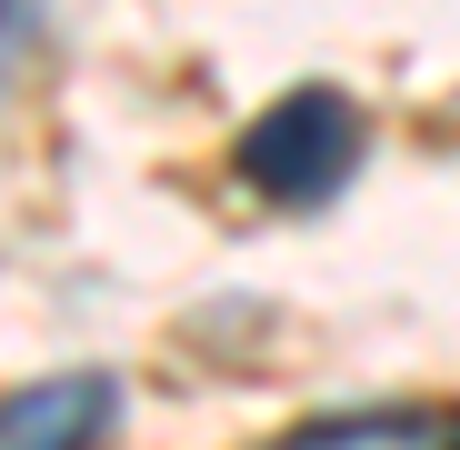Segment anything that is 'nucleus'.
Instances as JSON below:
<instances>
[{
	"label": "nucleus",
	"mask_w": 460,
	"mask_h": 450,
	"mask_svg": "<svg viewBox=\"0 0 460 450\" xmlns=\"http://www.w3.org/2000/svg\"><path fill=\"white\" fill-rule=\"evenodd\" d=\"M370 161V110L341 81H290L241 140H230V171L251 200L270 210H331Z\"/></svg>",
	"instance_id": "1"
},
{
	"label": "nucleus",
	"mask_w": 460,
	"mask_h": 450,
	"mask_svg": "<svg viewBox=\"0 0 460 450\" xmlns=\"http://www.w3.org/2000/svg\"><path fill=\"white\" fill-rule=\"evenodd\" d=\"M130 420L120 370H40L0 391V450H111Z\"/></svg>",
	"instance_id": "2"
},
{
	"label": "nucleus",
	"mask_w": 460,
	"mask_h": 450,
	"mask_svg": "<svg viewBox=\"0 0 460 450\" xmlns=\"http://www.w3.org/2000/svg\"><path fill=\"white\" fill-rule=\"evenodd\" d=\"M50 50V0H0V101H11Z\"/></svg>",
	"instance_id": "3"
},
{
	"label": "nucleus",
	"mask_w": 460,
	"mask_h": 450,
	"mask_svg": "<svg viewBox=\"0 0 460 450\" xmlns=\"http://www.w3.org/2000/svg\"><path fill=\"white\" fill-rule=\"evenodd\" d=\"M440 450H460V410H450V430H440Z\"/></svg>",
	"instance_id": "4"
}]
</instances>
